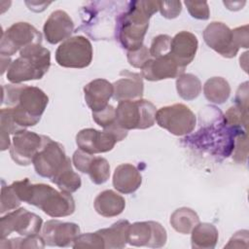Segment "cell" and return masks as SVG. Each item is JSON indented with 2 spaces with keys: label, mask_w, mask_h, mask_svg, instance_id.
Returning a JSON list of instances; mask_svg holds the SVG:
<instances>
[{
  "label": "cell",
  "mask_w": 249,
  "mask_h": 249,
  "mask_svg": "<svg viewBox=\"0 0 249 249\" xmlns=\"http://www.w3.org/2000/svg\"><path fill=\"white\" fill-rule=\"evenodd\" d=\"M2 103L7 107L0 111V131L15 135L40 122L49 102L41 89L10 84L2 87Z\"/></svg>",
  "instance_id": "6da1fadb"
},
{
  "label": "cell",
  "mask_w": 249,
  "mask_h": 249,
  "mask_svg": "<svg viewBox=\"0 0 249 249\" xmlns=\"http://www.w3.org/2000/svg\"><path fill=\"white\" fill-rule=\"evenodd\" d=\"M12 185L21 201L40 208L50 217H66L75 211L71 194L58 192L47 184H32L28 178L15 181Z\"/></svg>",
  "instance_id": "7a4b0ae2"
},
{
  "label": "cell",
  "mask_w": 249,
  "mask_h": 249,
  "mask_svg": "<svg viewBox=\"0 0 249 249\" xmlns=\"http://www.w3.org/2000/svg\"><path fill=\"white\" fill-rule=\"evenodd\" d=\"M159 10V1H131L126 11L117 18L116 37L127 52L143 45L151 17Z\"/></svg>",
  "instance_id": "3957f363"
},
{
  "label": "cell",
  "mask_w": 249,
  "mask_h": 249,
  "mask_svg": "<svg viewBox=\"0 0 249 249\" xmlns=\"http://www.w3.org/2000/svg\"><path fill=\"white\" fill-rule=\"evenodd\" d=\"M51 66V52L41 44L25 47L19 56L12 61L7 71V79L13 84L40 80Z\"/></svg>",
  "instance_id": "277c9868"
},
{
  "label": "cell",
  "mask_w": 249,
  "mask_h": 249,
  "mask_svg": "<svg viewBox=\"0 0 249 249\" xmlns=\"http://www.w3.org/2000/svg\"><path fill=\"white\" fill-rule=\"evenodd\" d=\"M157 108L146 100L119 101L116 108V124L123 129H146L155 124Z\"/></svg>",
  "instance_id": "5b68a950"
},
{
  "label": "cell",
  "mask_w": 249,
  "mask_h": 249,
  "mask_svg": "<svg viewBox=\"0 0 249 249\" xmlns=\"http://www.w3.org/2000/svg\"><path fill=\"white\" fill-rule=\"evenodd\" d=\"M126 136L127 130L114 124L102 131L94 128L80 130L76 135V144L80 150L94 155L111 151L117 142L122 141Z\"/></svg>",
  "instance_id": "8992f818"
},
{
  "label": "cell",
  "mask_w": 249,
  "mask_h": 249,
  "mask_svg": "<svg viewBox=\"0 0 249 249\" xmlns=\"http://www.w3.org/2000/svg\"><path fill=\"white\" fill-rule=\"evenodd\" d=\"M157 124L176 136L190 134L196 127V118L193 111L182 103L161 107L157 110Z\"/></svg>",
  "instance_id": "52a82bcc"
},
{
  "label": "cell",
  "mask_w": 249,
  "mask_h": 249,
  "mask_svg": "<svg viewBox=\"0 0 249 249\" xmlns=\"http://www.w3.org/2000/svg\"><path fill=\"white\" fill-rule=\"evenodd\" d=\"M32 163L38 175L52 180L62 169L71 164V160L66 156L63 146L49 137L34 157Z\"/></svg>",
  "instance_id": "ba28073f"
},
{
  "label": "cell",
  "mask_w": 249,
  "mask_h": 249,
  "mask_svg": "<svg viewBox=\"0 0 249 249\" xmlns=\"http://www.w3.org/2000/svg\"><path fill=\"white\" fill-rule=\"evenodd\" d=\"M58 65L66 68H85L92 60V47L84 36H73L63 41L55 52Z\"/></svg>",
  "instance_id": "9c48e42d"
},
{
  "label": "cell",
  "mask_w": 249,
  "mask_h": 249,
  "mask_svg": "<svg viewBox=\"0 0 249 249\" xmlns=\"http://www.w3.org/2000/svg\"><path fill=\"white\" fill-rule=\"evenodd\" d=\"M43 220L37 214L25 208H17L0 219V239L17 232L20 236L38 234L42 231Z\"/></svg>",
  "instance_id": "30bf717a"
},
{
  "label": "cell",
  "mask_w": 249,
  "mask_h": 249,
  "mask_svg": "<svg viewBox=\"0 0 249 249\" xmlns=\"http://www.w3.org/2000/svg\"><path fill=\"white\" fill-rule=\"evenodd\" d=\"M42 43V34L28 22H16L2 32L0 53L11 56L25 47Z\"/></svg>",
  "instance_id": "8fae6325"
},
{
  "label": "cell",
  "mask_w": 249,
  "mask_h": 249,
  "mask_svg": "<svg viewBox=\"0 0 249 249\" xmlns=\"http://www.w3.org/2000/svg\"><path fill=\"white\" fill-rule=\"evenodd\" d=\"M48 138L49 137L46 135L37 134L29 130H23L13 135L12 144L10 146L12 160L18 165H29Z\"/></svg>",
  "instance_id": "7c38bea8"
},
{
  "label": "cell",
  "mask_w": 249,
  "mask_h": 249,
  "mask_svg": "<svg viewBox=\"0 0 249 249\" xmlns=\"http://www.w3.org/2000/svg\"><path fill=\"white\" fill-rule=\"evenodd\" d=\"M166 240V231L158 222L148 221L130 224L127 243L132 246L160 248L165 245Z\"/></svg>",
  "instance_id": "4fadbf2b"
},
{
  "label": "cell",
  "mask_w": 249,
  "mask_h": 249,
  "mask_svg": "<svg viewBox=\"0 0 249 249\" xmlns=\"http://www.w3.org/2000/svg\"><path fill=\"white\" fill-rule=\"evenodd\" d=\"M203 39L209 48L227 58L234 57L239 50L232 30L220 21H213L205 27Z\"/></svg>",
  "instance_id": "5bb4252c"
},
{
  "label": "cell",
  "mask_w": 249,
  "mask_h": 249,
  "mask_svg": "<svg viewBox=\"0 0 249 249\" xmlns=\"http://www.w3.org/2000/svg\"><path fill=\"white\" fill-rule=\"evenodd\" d=\"M72 161L77 170L89 174L91 182L96 185L104 184L110 177L109 162L102 157H96L79 149L73 154Z\"/></svg>",
  "instance_id": "9a60e30c"
},
{
  "label": "cell",
  "mask_w": 249,
  "mask_h": 249,
  "mask_svg": "<svg viewBox=\"0 0 249 249\" xmlns=\"http://www.w3.org/2000/svg\"><path fill=\"white\" fill-rule=\"evenodd\" d=\"M80 234V228L75 223L49 220L42 227V237L48 246H72Z\"/></svg>",
  "instance_id": "2e32d148"
},
{
  "label": "cell",
  "mask_w": 249,
  "mask_h": 249,
  "mask_svg": "<svg viewBox=\"0 0 249 249\" xmlns=\"http://www.w3.org/2000/svg\"><path fill=\"white\" fill-rule=\"evenodd\" d=\"M185 71L169 54L149 59L141 68V76L148 81L178 78Z\"/></svg>",
  "instance_id": "e0dca14e"
},
{
  "label": "cell",
  "mask_w": 249,
  "mask_h": 249,
  "mask_svg": "<svg viewBox=\"0 0 249 249\" xmlns=\"http://www.w3.org/2000/svg\"><path fill=\"white\" fill-rule=\"evenodd\" d=\"M73 30L74 22L72 18L62 10L53 12L43 26L45 38L52 45H55L70 38Z\"/></svg>",
  "instance_id": "ac0fdd59"
},
{
  "label": "cell",
  "mask_w": 249,
  "mask_h": 249,
  "mask_svg": "<svg viewBox=\"0 0 249 249\" xmlns=\"http://www.w3.org/2000/svg\"><path fill=\"white\" fill-rule=\"evenodd\" d=\"M198 47L197 38L189 31H181L171 38L169 55L183 68L189 65L196 56Z\"/></svg>",
  "instance_id": "d6986e66"
},
{
  "label": "cell",
  "mask_w": 249,
  "mask_h": 249,
  "mask_svg": "<svg viewBox=\"0 0 249 249\" xmlns=\"http://www.w3.org/2000/svg\"><path fill=\"white\" fill-rule=\"evenodd\" d=\"M121 78L113 84L115 100H137L141 99L144 91V84L141 74L123 70Z\"/></svg>",
  "instance_id": "ffe728a7"
},
{
  "label": "cell",
  "mask_w": 249,
  "mask_h": 249,
  "mask_svg": "<svg viewBox=\"0 0 249 249\" xmlns=\"http://www.w3.org/2000/svg\"><path fill=\"white\" fill-rule=\"evenodd\" d=\"M113 84L105 79H95L84 87L85 100L92 112L104 109L113 96Z\"/></svg>",
  "instance_id": "44dd1931"
},
{
  "label": "cell",
  "mask_w": 249,
  "mask_h": 249,
  "mask_svg": "<svg viewBox=\"0 0 249 249\" xmlns=\"http://www.w3.org/2000/svg\"><path fill=\"white\" fill-rule=\"evenodd\" d=\"M142 183L139 170L131 163H123L116 167L113 174L114 188L124 195L134 193Z\"/></svg>",
  "instance_id": "7402d4cb"
},
{
  "label": "cell",
  "mask_w": 249,
  "mask_h": 249,
  "mask_svg": "<svg viewBox=\"0 0 249 249\" xmlns=\"http://www.w3.org/2000/svg\"><path fill=\"white\" fill-rule=\"evenodd\" d=\"M93 206L95 211L106 218L116 217L123 213L125 207L124 198L112 190H105L97 195Z\"/></svg>",
  "instance_id": "603a6c76"
},
{
  "label": "cell",
  "mask_w": 249,
  "mask_h": 249,
  "mask_svg": "<svg viewBox=\"0 0 249 249\" xmlns=\"http://www.w3.org/2000/svg\"><path fill=\"white\" fill-rule=\"evenodd\" d=\"M130 223L127 220H120L114 223L110 228L101 229L97 232L102 236L104 248L122 249L127 243V235Z\"/></svg>",
  "instance_id": "cb8c5ba5"
},
{
  "label": "cell",
  "mask_w": 249,
  "mask_h": 249,
  "mask_svg": "<svg viewBox=\"0 0 249 249\" xmlns=\"http://www.w3.org/2000/svg\"><path fill=\"white\" fill-rule=\"evenodd\" d=\"M191 233L192 247L196 249H213L219 238L218 230L209 223H198Z\"/></svg>",
  "instance_id": "d4e9b609"
},
{
  "label": "cell",
  "mask_w": 249,
  "mask_h": 249,
  "mask_svg": "<svg viewBox=\"0 0 249 249\" xmlns=\"http://www.w3.org/2000/svg\"><path fill=\"white\" fill-rule=\"evenodd\" d=\"M205 98L215 104H223L231 94V87L228 81L222 77H212L203 86Z\"/></svg>",
  "instance_id": "484cf974"
},
{
  "label": "cell",
  "mask_w": 249,
  "mask_h": 249,
  "mask_svg": "<svg viewBox=\"0 0 249 249\" xmlns=\"http://www.w3.org/2000/svg\"><path fill=\"white\" fill-rule=\"evenodd\" d=\"M169 222L177 232L188 234L199 223V217L195 210L189 207H181L171 214Z\"/></svg>",
  "instance_id": "4316f807"
},
{
  "label": "cell",
  "mask_w": 249,
  "mask_h": 249,
  "mask_svg": "<svg viewBox=\"0 0 249 249\" xmlns=\"http://www.w3.org/2000/svg\"><path fill=\"white\" fill-rule=\"evenodd\" d=\"M176 89L179 96L184 100H194L201 92V83L196 76L183 73L176 80Z\"/></svg>",
  "instance_id": "83f0119b"
},
{
  "label": "cell",
  "mask_w": 249,
  "mask_h": 249,
  "mask_svg": "<svg viewBox=\"0 0 249 249\" xmlns=\"http://www.w3.org/2000/svg\"><path fill=\"white\" fill-rule=\"evenodd\" d=\"M51 181L54 183L60 191L68 194L76 192L82 185L81 177L78 173L73 171L71 164L62 169Z\"/></svg>",
  "instance_id": "f1b7e54d"
},
{
  "label": "cell",
  "mask_w": 249,
  "mask_h": 249,
  "mask_svg": "<svg viewBox=\"0 0 249 249\" xmlns=\"http://www.w3.org/2000/svg\"><path fill=\"white\" fill-rule=\"evenodd\" d=\"M0 240L1 248H44L46 246L42 235L39 234L16 237L9 240Z\"/></svg>",
  "instance_id": "f546056e"
},
{
  "label": "cell",
  "mask_w": 249,
  "mask_h": 249,
  "mask_svg": "<svg viewBox=\"0 0 249 249\" xmlns=\"http://www.w3.org/2000/svg\"><path fill=\"white\" fill-rule=\"evenodd\" d=\"M20 203L21 200L19 199L14 186L12 184L6 186L3 182V186L1 189V214L17 209L20 205Z\"/></svg>",
  "instance_id": "4dcf8cb0"
},
{
  "label": "cell",
  "mask_w": 249,
  "mask_h": 249,
  "mask_svg": "<svg viewBox=\"0 0 249 249\" xmlns=\"http://www.w3.org/2000/svg\"><path fill=\"white\" fill-rule=\"evenodd\" d=\"M73 248H104V241L102 236L97 232H87L84 234H79V236L74 241Z\"/></svg>",
  "instance_id": "1f68e13d"
},
{
  "label": "cell",
  "mask_w": 249,
  "mask_h": 249,
  "mask_svg": "<svg viewBox=\"0 0 249 249\" xmlns=\"http://www.w3.org/2000/svg\"><path fill=\"white\" fill-rule=\"evenodd\" d=\"M171 37L166 34H160L156 36L150 47V55L152 58H158L167 55L170 51Z\"/></svg>",
  "instance_id": "d6a6232c"
},
{
  "label": "cell",
  "mask_w": 249,
  "mask_h": 249,
  "mask_svg": "<svg viewBox=\"0 0 249 249\" xmlns=\"http://www.w3.org/2000/svg\"><path fill=\"white\" fill-rule=\"evenodd\" d=\"M92 119L103 128L113 125L116 124V108L108 104L104 109L97 112H92Z\"/></svg>",
  "instance_id": "836d02e7"
},
{
  "label": "cell",
  "mask_w": 249,
  "mask_h": 249,
  "mask_svg": "<svg viewBox=\"0 0 249 249\" xmlns=\"http://www.w3.org/2000/svg\"><path fill=\"white\" fill-rule=\"evenodd\" d=\"M184 4L186 5L188 12L190 15L196 19L206 20L210 17V11L208 7V3L203 2H197V1H185Z\"/></svg>",
  "instance_id": "e575fe53"
},
{
  "label": "cell",
  "mask_w": 249,
  "mask_h": 249,
  "mask_svg": "<svg viewBox=\"0 0 249 249\" xmlns=\"http://www.w3.org/2000/svg\"><path fill=\"white\" fill-rule=\"evenodd\" d=\"M151 58L150 52L145 45H142L136 51L127 52V61L134 68H142Z\"/></svg>",
  "instance_id": "d590c367"
},
{
  "label": "cell",
  "mask_w": 249,
  "mask_h": 249,
  "mask_svg": "<svg viewBox=\"0 0 249 249\" xmlns=\"http://www.w3.org/2000/svg\"><path fill=\"white\" fill-rule=\"evenodd\" d=\"M159 10L165 18H175L182 11L180 1H159Z\"/></svg>",
  "instance_id": "8d00e7d4"
},
{
  "label": "cell",
  "mask_w": 249,
  "mask_h": 249,
  "mask_svg": "<svg viewBox=\"0 0 249 249\" xmlns=\"http://www.w3.org/2000/svg\"><path fill=\"white\" fill-rule=\"evenodd\" d=\"M248 231L242 230L236 231L231 238L229 240V243L225 245V248H247L248 247Z\"/></svg>",
  "instance_id": "74e56055"
},
{
  "label": "cell",
  "mask_w": 249,
  "mask_h": 249,
  "mask_svg": "<svg viewBox=\"0 0 249 249\" xmlns=\"http://www.w3.org/2000/svg\"><path fill=\"white\" fill-rule=\"evenodd\" d=\"M235 106L247 113L248 109V83L245 82L239 86L235 95Z\"/></svg>",
  "instance_id": "f35d334b"
},
{
  "label": "cell",
  "mask_w": 249,
  "mask_h": 249,
  "mask_svg": "<svg viewBox=\"0 0 249 249\" xmlns=\"http://www.w3.org/2000/svg\"><path fill=\"white\" fill-rule=\"evenodd\" d=\"M233 38L238 48H248L249 34H248V25H243L232 29Z\"/></svg>",
  "instance_id": "ab89813d"
}]
</instances>
